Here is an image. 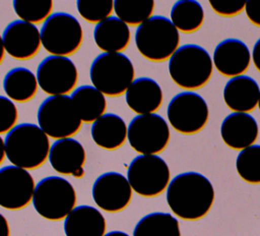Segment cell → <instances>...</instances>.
I'll return each mask as SVG.
<instances>
[{
	"label": "cell",
	"instance_id": "6da1fadb",
	"mask_svg": "<svg viewBox=\"0 0 260 236\" xmlns=\"http://www.w3.org/2000/svg\"><path fill=\"white\" fill-rule=\"evenodd\" d=\"M166 198L169 208L177 217L195 221L210 211L214 201V189L204 175L185 172L170 181Z\"/></svg>",
	"mask_w": 260,
	"mask_h": 236
},
{
	"label": "cell",
	"instance_id": "7a4b0ae2",
	"mask_svg": "<svg viewBox=\"0 0 260 236\" xmlns=\"http://www.w3.org/2000/svg\"><path fill=\"white\" fill-rule=\"evenodd\" d=\"M4 142L8 161L24 170L37 169L49 159V136L34 123L15 125L6 134Z\"/></svg>",
	"mask_w": 260,
	"mask_h": 236
},
{
	"label": "cell",
	"instance_id": "3957f363",
	"mask_svg": "<svg viewBox=\"0 0 260 236\" xmlns=\"http://www.w3.org/2000/svg\"><path fill=\"white\" fill-rule=\"evenodd\" d=\"M172 80L185 90H196L205 85L211 77L213 62L208 52L196 44L179 47L169 59Z\"/></svg>",
	"mask_w": 260,
	"mask_h": 236
},
{
	"label": "cell",
	"instance_id": "277c9868",
	"mask_svg": "<svg viewBox=\"0 0 260 236\" xmlns=\"http://www.w3.org/2000/svg\"><path fill=\"white\" fill-rule=\"evenodd\" d=\"M134 40L138 52L145 59L162 62L179 48L180 35L171 19L153 15L137 26Z\"/></svg>",
	"mask_w": 260,
	"mask_h": 236
},
{
	"label": "cell",
	"instance_id": "5b68a950",
	"mask_svg": "<svg viewBox=\"0 0 260 236\" xmlns=\"http://www.w3.org/2000/svg\"><path fill=\"white\" fill-rule=\"evenodd\" d=\"M89 77L92 85L109 97L126 93L135 77L131 60L123 53H102L91 62Z\"/></svg>",
	"mask_w": 260,
	"mask_h": 236
},
{
	"label": "cell",
	"instance_id": "8992f818",
	"mask_svg": "<svg viewBox=\"0 0 260 236\" xmlns=\"http://www.w3.org/2000/svg\"><path fill=\"white\" fill-rule=\"evenodd\" d=\"M32 204L44 219L59 221L65 219L76 204V192L65 178L48 176L40 180L35 188Z\"/></svg>",
	"mask_w": 260,
	"mask_h": 236
},
{
	"label": "cell",
	"instance_id": "52a82bcc",
	"mask_svg": "<svg viewBox=\"0 0 260 236\" xmlns=\"http://www.w3.org/2000/svg\"><path fill=\"white\" fill-rule=\"evenodd\" d=\"M40 33L42 46L53 56L73 55L83 41L80 22L73 15L63 11L52 13L44 21Z\"/></svg>",
	"mask_w": 260,
	"mask_h": 236
},
{
	"label": "cell",
	"instance_id": "ba28073f",
	"mask_svg": "<svg viewBox=\"0 0 260 236\" xmlns=\"http://www.w3.org/2000/svg\"><path fill=\"white\" fill-rule=\"evenodd\" d=\"M40 128L56 139L75 135L81 128L80 120L69 96H50L40 105L37 113Z\"/></svg>",
	"mask_w": 260,
	"mask_h": 236
},
{
	"label": "cell",
	"instance_id": "9c48e42d",
	"mask_svg": "<svg viewBox=\"0 0 260 236\" xmlns=\"http://www.w3.org/2000/svg\"><path fill=\"white\" fill-rule=\"evenodd\" d=\"M171 173L168 164L157 155H139L129 164L127 179L134 192L144 197L162 193L169 186Z\"/></svg>",
	"mask_w": 260,
	"mask_h": 236
},
{
	"label": "cell",
	"instance_id": "30bf717a",
	"mask_svg": "<svg viewBox=\"0 0 260 236\" xmlns=\"http://www.w3.org/2000/svg\"><path fill=\"white\" fill-rule=\"evenodd\" d=\"M167 117L171 126L182 134H194L204 128L209 110L205 100L195 92H182L170 101Z\"/></svg>",
	"mask_w": 260,
	"mask_h": 236
},
{
	"label": "cell",
	"instance_id": "8fae6325",
	"mask_svg": "<svg viewBox=\"0 0 260 236\" xmlns=\"http://www.w3.org/2000/svg\"><path fill=\"white\" fill-rule=\"evenodd\" d=\"M127 139L130 146L140 155H156L170 141V128L158 114L135 116L128 125Z\"/></svg>",
	"mask_w": 260,
	"mask_h": 236
},
{
	"label": "cell",
	"instance_id": "7c38bea8",
	"mask_svg": "<svg viewBox=\"0 0 260 236\" xmlns=\"http://www.w3.org/2000/svg\"><path fill=\"white\" fill-rule=\"evenodd\" d=\"M37 80L44 93L50 96H67L77 84L78 71L68 57L50 55L39 64Z\"/></svg>",
	"mask_w": 260,
	"mask_h": 236
},
{
	"label": "cell",
	"instance_id": "4fadbf2b",
	"mask_svg": "<svg viewBox=\"0 0 260 236\" xmlns=\"http://www.w3.org/2000/svg\"><path fill=\"white\" fill-rule=\"evenodd\" d=\"M36 188L32 176L27 170L10 165L0 168V206L17 211L30 201Z\"/></svg>",
	"mask_w": 260,
	"mask_h": 236
},
{
	"label": "cell",
	"instance_id": "5bb4252c",
	"mask_svg": "<svg viewBox=\"0 0 260 236\" xmlns=\"http://www.w3.org/2000/svg\"><path fill=\"white\" fill-rule=\"evenodd\" d=\"M132 191L124 175L118 172H106L94 180L91 195L100 209L109 213H117L128 206Z\"/></svg>",
	"mask_w": 260,
	"mask_h": 236
},
{
	"label": "cell",
	"instance_id": "9a60e30c",
	"mask_svg": "<svg viewBox=\"0 0 260 236\" xmlns=\"http://www.w3.org/2000/svg\"><path fill=\"white\" fill-rule=\"evenodd\" d=\"M2 40L5 52L17 60L31 59L39 53L42 46L39 28L20 19L13 20L6 25Z\"/></svg>",
	"mask_w": 260,
	"mask_h": 236
},
{
	"label": "cell",
	"instance_id": "2e32d148",
	"mask_svg": "<svg viewBox=\"0 0 260 236\" xmlns=\"http://www.w3.org/2000/svg\"><path fill=\"white\" fill-rule=\"evenodd\" d=\"M49 161L52 168L61 175H71L75 178H81L84 175L85 150L74 138L56 139L51 145Z\"/></svg>",
	"mask_w": 260,
	"mask_h": 236
},
{
	"label": "cell",
	"instance_id": "e0dca14e",
	"mask_svg": "<svg viewBox=\"0 0 260 236\" xmlns=\"http://www.w3.org/2000/svg\"><path fill=\"white\" fill-rule=\"evenodd\" d=\"M212 62L217 71L228 77L243 75L251 62L248 46L238 39H225L214 49Z\"/></svg>",
	"mask_w": 260,
	"mask_h": 236
},
{
	"label": "cell",
	"instance_id": "ac0fdd59",
	"mask_svg": "<svg viewBox=\"0 0 260 236\" xmlns=\"http://www.w3.org/2000/svg\"><path fill=\"white\" fill-rule=\"evenodd\" d=\"M259 129L255 118L248 113L234 112L228 115L220 126L223 142L233 150H244L256 141Z\"/></svg>",
	"mask_w": 260,
	"mask_h": 236
},
{
	"label": "cell",
	"instance_id": "d6986e66",
	"mask_svg": "<svg viewBox=\"0 0 260 236\" xmlns=\"http://www.w3.org/2000/svg\"><path fill=\"white\" fill-rule=\"evenodd\" d=\"M162 99L159 84L146 76L134 79L125 93L127 106L138 115L154 113L161 106Z\"/></svg>",
	"mask_w": 260,
	"mask_h": 236
},
{
	"label": "cell",
	"instance_id": "ffe728a7",
	"mask_svg": "<svg viewBox=\"0 0 260 236\" xmlns=\"http://www.w3.org/2000/svg\"><path fill=\"white\" fill-rule=\"evenodd\" d=\"M260 88L255 79L248 75L232 77L223 87V101L234 112L253 111L259 101Z\"/></svg>",
	"mask_w": 260,
	"mask_h": 236
},
{
	"label": "cell",
	"instance_id": "44dd1931",
	"mask_svg": "<svg viewBox=\"0 0 260 236\" xmlns=\"http://www.w3.org/2000/svg\"><path fill=\"white\" fill-rule=\"evenodd\" d=\"M106 228L104 216L91 205L75 206L64 220L66 236H105Z\"/></svg>",
	"mask_w": 260,
	"mask_h": 236
},
{
	"label": "cell",
	"instance_id": "7402d4cb",
	"mask_svg": "<svg viewBox=\"0 0 260 236\" xmlns=\"http://www.w3.org/2000/svg\"><path fill=\"white\" fill-rule=\"evenodd\" d=\"M90 134L98 146L114 151L121 148L126 141L128 126L119 115L107 113L91 124Z\"/></svg>",
	"mask_w": 260,
	"mask_h": 236
},
{
	"label": "cell",
	"instance_id": "603a6c76",
	"mask_svg": "<svg viewBox=\"0 0 260 236\" xmlns=\"http://www.w3.org/2000/svg\"><path fill=\"white\" fill-rule=\"evenodd\" d=\"M128 24L117 16H110L99 22L93 29L95 45L104 53H121L130 43Z\"/></svg>",
	"mask_w": 260,
	"mask_h": 236
},
{
	"label": "cell",
	"instance_id": "cb8c5ba5",
	"mask_svg": "<svg viewBox=\"0 0 260 236\" xmlns=\"http://www.w3.org/2000/svg\"><path fill=\"white\" fill-rule=\"evenodd\" d=\"M70 98L82 122L93 123L105 114L107 108L105 95L93 85L78 86L72 92Z\"/></svg>",
	"mask_w": 260,
	"mask_h": 236
},
{
	"label": "cell",
	"instance_id": "d4e9b609",
	"mask_svg": "<svg viewBox=\"0 0 260 236\" xmlns=\"http://www.w3.org/2000/svg\"><path fill=\"white\" fill-rule=\"evenodd\" d=\"M38 87L37 76L25 67H14L3 78L4 93L13 102L26 103L30 101L36 96Z\"/></svg>",
	"mask_w": 260,
	"mask_h": 236
},
{
	"label": "cell",
	"instance_id": "484cf974",
	"mask_svg": "<svg viewBox=\"0 0 260 236\" xmlns=\"http://www.w3.org/2000/svg\"><path fill=\"white\" fill-rule=\"evenodd\" d=\"M133 236H181L178 220L169 213L155 212L142 217L134 227Z\"/></svg>",
	"mask_w": 260,
	"mask_h": 236
},
{
	"label": "cell",
	"instance_id": "4316f807",
	"mask_svg": "<svg viewBox=\"0 0 260 236\" xmlns=\"http://www.w3.org/2000/svg\"><path fill=\"white\" fill-rule=\"evenodd\" d=\"M171 21L178 31L193 33L198 31L204 21V11L198 1H177L171 9Z\"/></svg>",
	"mask_w": 260,
	"mask_h": 236
},
{
	"label": "cell",
	"instance_id": "83f0119b",
	"mask_svg": "<svg viewBox=\"0 0 260 236\" xmlns=\"http://www.w3.org/2000/svg\"><path fill=\"white\" fill-rule=\"evenodd\" d=\"M152 0H115L114 11L118 18L129 25H140L152 16Z\"/></svg>",
	"mask_w": 260,
	"mask_h": 236
},
{
	"label": "cell",
	"instance_id": "f1b7e54d",
	"mask_svg": "<svg viewBox=\"0 0 260 236\" xmlns=\"http://www.w3.org/2000/svg\"><path fill=\"white\" fill-rule=\"evenodd\" d=\"M239 176L251 184L260 183V144H253L242 150L236 160Z\"/></svg>",
	"mask_w": 260,
	"mask_h": 236
},
{
	"label": "cell",
	"instance_id": "f546056e",
	"mask_svg": "<svg viewBox=\"0 0 260 236\" xmlns=\"http://www.w3.org/2000/svg\"><path fill=\"white\" fill-rule=\"evenodd\" d=\"M12 5L20 20L31 24L45 21L53 9L51 0H14Z\"/></svg>",
	"mask_w": 260,
	"mask_h": 236
},
{
	"label": "cell",
	"instance_id": "4dcf8cb0",
	"mask_svg": "<svg viewBox=\"0 0 260 236\" xmlns=\"http://www.w3.org/2000/svg\"><path fill=\"white\" fill-rule=\"evenodd\" d=\"M76 8L80 16L90 23H99L111 16L114 10L113 0H78Z\"/></svg>",
	"mask_w": 260,
	"mask_h": 236
},
{
	"label": "cell",
	"instance_id": "1f68e13d",
	"mask_svg": "<svg viewBox=\"0 0 260 236\" xmlns=\"http://www.w3.org/2000/svg\"><path fill=\"white\" fill-rule=\"evenodd\" d=\"M18 111L9 98L0 96V134L8 133L16 124Z\"/></svg>",
	"mask_w": 260,
	"mask_h": 236
},
{
	"label": "cell",
	"instance_id": "d6a6232c",
	"mask_svg": "<svg viewBox=\"0 0 260 236\" xmlns=\"http://www.w3.org/2000/svg\"><path fill=\"white\" fill-rule=\"evenodd\" d=\"M213 11L222 16H234L241 13L246 6L245 0H209Z\"/></svg>",
	"mask_w": 260,
	"mask_h": 236
},
{
	"label": "cell",
	"instance_id": "836d02e7",
	"mask_svg": "<svg viewBox=\"0 0 260 236\" xmlns=\"http://www.w3.org/2000/svg\"><path fill=\"white\" fill-rule=\"evenodd\" d=\"M245 11L249 20L257 26H260V0L246 1Z\"/></svg>",
	"mask_w": 260,
	"mask_h": 236
},
{
	"label": "cell",
	"instance_id": "e575fe53",
	"mask_svg": "<svg viewBox=\"0 0 260 236\" xmlns=\"http://www.w3.org/2000/svg\"><path fill=\"white\" fill-rule=\"evenodd\" d=\"M252 61L256 69L260 72V38L256 41L252 51Z\"/></svg>",
	"mask_w": 260,
	"mask_h": 236
},
{
	"label": "cell",
	"instance_id": "d590c367",
	"mask_svg": "<svg viewBox=\"0 0 260 236\" xmlns=\"http://www.w3.org/2000/svg\"><path fill=\"white\" fill-rule=\"evenodd\" d=\"M0 236H10L8 221L2 214H0Z\"/></svg>",
	"mask_w": 260,
	"mask_h": 236
},
{
	"label": "cell",
	"instance_id": "8d00e7d4",
	"mask_svg": "<svg viewBox=\"0 0 260 236\" xmlns=\"http://www.w3.org/2000/svg\"><path fill=\"white\" fill-rule=\"evenodd\" d=\"M6 157V152H5V142L3 140V138L0 136V165L2 164V162L4 161Z\"/></svg>",
	"mask_w": 260,
	"mask_h": 236
},
{
	"label": "cell",
	"instance_id": "74e56055",
	"mask_svg": "<svg viewBox=\"0 0 260 236\" xmlns=\"http://www.w3.org/2000/svg\"><path fill=\"white\" fill-rule=\"evenodd\" d=\"M4 56H5V49H4V45H3L2 36H0V65L4 59Z\"/></svg>",
	"mask_w": 260,
	"mask_h": 236
},
{
	"label": "cell",
	"instance_id": "f35d334b",
	"mask_svg": "<svg viewBox=\"0 0 260 236\" xmlns=\"http://www.w3.org/2000/svg\"><path fill=\"white\" fill-rule=\"evenodd\" d=\"M105 236H129V235L122 231H111V232L105 234Z\"/></svg>",
	"mask_w": 260,
	"mask_h": 236
},
{
	"label": "cell",
	"instance_id": "ab89813d",
	"mask_svg": "<svg viewBox=\"0 0 260 236\" xmlns=\"http://www.w3.org/2000/svg\"><path fill=\"white\" fill-rule=\"evenodd\" d=\"M258 107H259V110H260V95H259V101H258Z\"/></svg>",
	"mask_w": 260,
	"mask_h": 236
}]
</instances>
